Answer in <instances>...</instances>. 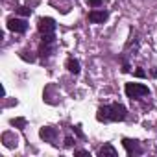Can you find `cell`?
I'll return each mask as SVG.
<instances>
[{"label":"cell","instance_id":"30bf717a","mask_svg":"<svg viewBox=\"0 0 157 157\" xmlns=\"http://www.w3.org/2000/svg\"><path fill=\"white\" fill-rule=\"evenodd\" d=\"M10 124H11V126H15V128H19V129H22V128L26 126V118H11V120H10Z\"/></svg>","mask_w":157,"mask_h":157},{"label":"cell","instance_id":"5b68a950","mask_svg":"<svg viewBox=\"0 0 157 157\" xmlns=\"http://www.w3.org/2000/svg\"><path fill=\"white\" fill-rule=\"evenodd\" d=\"M122 146L126 148L128 155H140L142 153V148L139 146L137 140H131V139H122Z\"/></svg>","mask_w":157,"mask_h":157},{"label":"cell","instance_id":"6da1fadb","mask_svg":"<svg viewBox=\"0 0 157 157\" xmlns=\"http://www.w3.org/2000/svg\"><path fill=\"white\" fill-rule=\"evenodd\" d=\"M128 117V109L122 105V104H111V105H104L98 109L96 113V118L98 122H122L124 118Z\"/></svg>","mask_w":157,"mask_h":157},{"label":"cell","instance_id":"277c9868","mask_svg":"<svg viewBox=\"0 0 157 157\" xmlns=\"http://www.w3.org/2000/svg\"><path fill=\"white\" fill-rule=\"evenodd\" d=\"M8 30L15 32V33H24L28 30V22L22 21V19H8Z\"/></svg>","mask_w":157,"mask_h":157},{"label":"cell","instance_id":"52a82bcc","mask_svg":"<svg viewBox=\"0 0 157 157\" xmlns=\"http://www.w3.org/2000/svg\"><path fill=\"white\" fill-rule=\"evenodd\" d=\"M107 11H104V10H93L91 13H89V21L91 22H94V24H100V22H105L107 21Z\"/></svg>","mask_w":157,"mask_h":157},{"label":"cell","instance_id":"ba28073f","mask_svg":"<svg viewBox=\"0 0 157 157\" xmlns=\"http://www.w3.org/2000/svg\"><path fill=\"white\" fill-rule=\"evenodd\" d=\"M98 157H117V150L113 148V144H104L98 150Z\"/></svg>","mask_w":157,"mask_h":157},{"label":"cell","instance_id":"9c48e42d","mask_svg":"<svg viewBox=\"0 0 157 157\" xmlns=\"http://www.w3.org/2000/svg\"><path fill=\"white\" fill-rule=\"evenodd\" d=\"M65 65H67L68 72H72V74H78V72H80V61H78V59H74V57H68Z\"/></svg>","mask_w":157,"mask_h":157},{"label":"cell","instance_id":"8992f818","mask_svg":"<svg viewBox=\"0 0 157 157\" xmlns=\"http://www.w3.org/2000/svg\"><path fill=\"white\" fill-rule=\"evenodd\" d=\"M39 137L44 139L46 142H52V144H54V140H56V137H57V129L52 128V126H44V128L39 129Z\"/></svg>","mask_w":157,"mask_h":157},{"label":"cell","instance_id":"d6986e66","mask_svg":"<svg viewBox=\"0 0 157 157\" xmlns=\"http://www.w3.org/2000/svg\"><path fill=\"white\" fill-rule=\"evenodd\" d=\"M129 70H131V67H129L128 63H124V65H122V72H129Z\"/></svg>","mask_w":157,"mask_h":157},{"label":"cell","instance_id":"3957f363","mask_svg":"<svg viewBox=\"0 0 157 157\" xmlns=\"http://www.w3.org/2000/svg\"><path fill=\"white\" fill-rule=\"evenodd\" d=\"M37 30L41 32V35H50L56 30V21L50 17H41L37 22Z\"/></svg>","mask_w":157,"mask_h":157},{"label":"cell","instance_id":"4fadbf2b","mask_svg":"<svg viewBox=\"0 0 157 157\" xmlns=\"http://www.w3.org/2000/svg\"><path fill=\"white\" fill-rule=\"evenodd\" d=\"M87 4H89L91 8H98V6L104 4V0H87Z\"/></svg>","mask_w":157,"mask_h":157},{"label":"cell","instance_id":"7a4b0ae2","mask_svg":"<svg viewBox=\"0 0 157 157\" xmlns=\"http://www.w3.org/2000/svg\"><path fill=\"white\" fill-rule=\"evenodd\" d=\"M124 91H126V96L128 98H135V100L150 94V89L146 85H142V83H126Z\"/></svg>","mask_w":157,"mask_h":157},{"label":"cell","instance_id":"8fae6325","mask_svg":"<svg viewBox=\"0 0 157 157\" xmlns=\"http://www.w3.org/2000/svg\"><path fill=\"white\" fill-rule=\"evenodd\" d=\"M50 52H52V48H50V44H46V43H41V48H39V54H41L43 57H46V56H50Z\"/></svg>","mask_w":157,"mask_h":157},{"label":"cell","instance_id":"9a60e30c","mask_svg":"<svg viewBox=\"0 0 157 157\" xmlns=\"http://www.w3.org/2000/svg\"><path fill=\"white\" fill-rule=\"evenodd\" d=\"M21 57H22L24 61H30V63L35 61V57H33V56H28V52H21Z\"/></svg>","mask_w":157,"mask_h":157},{"label":"cell","instance_id":"5bb4252c","mask_svg":"<svg viewBox=\"0 0 157 157\" xmlns=\"http://www.w3.org/2000/svg\"><path fill=\"white\" fill-rule=\"evenodd\" d=\"M72 129H74V133H76V137H80V139H83V131H82V126H74Z\"/></svg>","mask_w":157,"mask_h":157},{"label":"cell","instance_id":"2e32d148","mask_svg":"<svg viewBox=\"0 0 157 157\" xmlns=\"http://www.w3.org/2000/svg\"><path fill=\"white\" fill-rule=\"evenodd\" d=\"M74 155H80V157H89V151H85V150H76V151H74Z\"/></svg>","mask_w":157,"mask_h":157},{"label":"cell","instance_id":"ac0fdd59","mask_svg":"<svg viewBox=\"0 0 157 157\" xmlns=\"http://www.w3.org/2000/svg\"><path fill=\"white\" fill-rule=\"evenodd\" d=\"M72 144H74V139H72V137H67V139H65V146H67V148H72Z\"/></svg>","mask_w":157,"mask_h":157},{"label":"cell","instance_id":"7c38bea8","mask_svg":"<svg viewBox=\"0 0 157 157\" xmlns=\"http://www.w3.org/2000/svg\"><path fill=\"white\" fill-rule=\"evenodd\" d=\"M17 13L22 15V17H30V15H32V10L26 8V6H21V8H17Z\"/></svg>","mask_w":157,"mask_h":157},{"label":"cell","instance_id":"e0dca14e","mask_svg":"<svg viewBox=\"0 0 157 157\" xmlns=\"http://www.w3.org/2000/svg\"><path fill=\"white\" fill-rule=\"evenodd\" d=\"M135 76H137V78H146V72H144L142 68H137V70H135Z\"/></svg>","mask_w":157,"mask_h":157}]
</instances>
